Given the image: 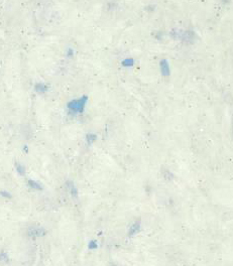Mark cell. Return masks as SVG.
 <instances>
[{
	"label": "cell",
	"mask_w": 233,
	"mask_h": 266,
	"mask_svg": "<svg viewBox=\"0 0 233 266\" xmlns=\"http://www.w3.org/2000/svg\"><path fill=\"white\" fill-rule=\"evenodd\" d=\"M83 106H84V99L83 100H79V101H73L70 104V108L74 109L76 111H81L83 109Z\"/></svg>",
	"instance_id": "cell-1"
}]
</instances>
